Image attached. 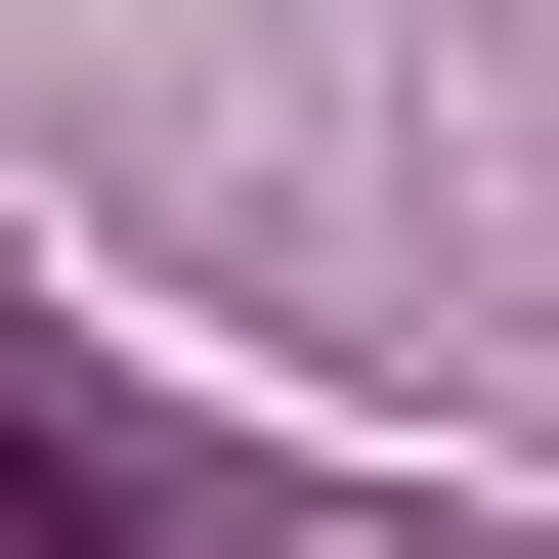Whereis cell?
I'll list each match as a JSON object with an SVG mask.
<instances>
[{
  "instance_id": "cell-1",
  "label": "cell",
  "mask_w": 559,
  "mask_h": 559,
  "mask_svg": "<svg viewBox=\"0 0 559 559\" xmlns=\"http://www.w3.org/2000/svg\"><path fill=\"white\" fill-rule=\"evenodd\" d=\"M0 559H173V430H86V388H0Z\"/></svg>"
}]
</instances>
